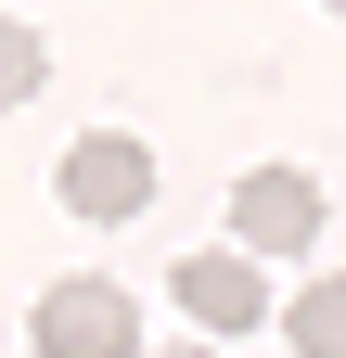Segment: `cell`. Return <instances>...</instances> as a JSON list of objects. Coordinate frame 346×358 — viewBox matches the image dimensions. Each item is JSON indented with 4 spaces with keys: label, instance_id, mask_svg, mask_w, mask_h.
<instances>
[{
    "label": "cell",
    "instance_id": "cell-3",
    "mask_svg": "<svg viewBox=\"0 0 346 358\" xmlns=\"http://www.w3.org/2000/svg\"><path fill=\"white\" fill-rule=\"evenodd\" d=\"M64 217H141L154 205V154L128 141V128H90V141H64Z\"/></svg>",
    "mask_w": 346,
    "mask_h": 358
},
{
    "label": "cell",
    "instance_id": "cell-4",
    "mask_svg": "<svg viewBox=\"0 0 346 358\" xmlns=\"http://www.w3.org/2000/svg\"><path fill=\"white\" fill-rule=\"evenodd\" d=\"M167 282H180L193 333H256V320H270V282H256V256H231V243H193Z\"/></svg>",
    "mask_w": 346,
    "mask_h": 358
},
{
    "label": "cell",
    "instance_id": "cell-2",
    "mask_svg": "<svg viewBox=\"0 0 346 358\" xmlns=\"http://www.w3.org/2000/svg\"><path fill=\"white\" fill-rule=\"evenodd\" d=\"M26 333H39V358H141V307L116 282H52Z\"/></svg>",
    "mask_w": 346,
    "mask_h": 358
},
{
    "label": "cell",
    "instance_id": "cell-5",
    "mask_svg": "<svg viewBox=\"0 0 346 358\" xmlns=\"http://www.w3.org/2000/svg\"><path fill=\"white\" fill-rule=\"evenodd\" d=\"M282 333H295V358H346V268H321V282L282 307Z\"/></svg>",
    "mask_w": 346,
    "mask_h": 358
},
{
    "label": "cell",
    "instance_id": "cell-1",
    "mask_svg": "<svg viewBox=\"0 0 346 358\" xmlns=\"http://www.w3.org/2000/svg\"><path fill=\"white\" fill-rule=\"evenodd\" d=\"M321 179L308 166H244V192H231V256H308L321 243Z\"/></svg>",
    "mask_w": 346,
    "mask_h": 358
},
{
    "label": "cell",
    "instance_id": "cell-7",
    "mask_svg": "<svg viewBox=\"0 0 346 358\" xmlns=\"http://www.w3.org/2000/svg\"><path fill=\"white\" fill-rule=\"evenodd\" d=\"M154 358H219V345H154Z\"/></svg>",
    "mask_w": 346,
    "mask_h": 358
},
{
    "label": "cell",
    "instance_id": "cell-6",
    "mask_svg": "<svg viewBox=\"0 0 346 358\" xmlns=\"http://www.w3.org/2000/svg\"><path fill=\"white\" fill-rule=\"evenodd\" d=\"M39 90H52V38L0 13V103H39Z\"/></svg>",
    "mask_w": 346,
    "mask_h": 358
}]
</instances>
